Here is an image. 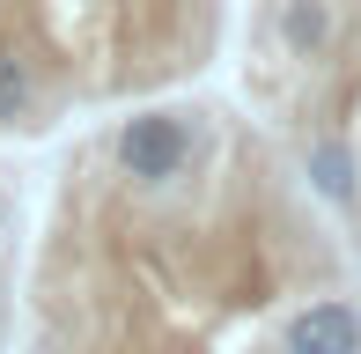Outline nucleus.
<instances>
[{
    "label": "nucleus",
    "instance_id": "f257e3e1",
    "mask_svg": "<svg viewBox=\"0 0 361 354\" xmlns=\"http://www.w3.org/2000/svg\"><path fill=\"white\" fill-rule=\"evenodd\" d=\"M23 354H361L354 259L281 148L200 104L155 177L104 140L59 170Z\"/></svg>",
    "mask_w": 361,
    "mask_h": 354
},
{
    "label": "nucleus",
    "instance_id": "f03ea898",
    "mask_svg": "<svg viewBox=\"0 0 361 354\" xmlns=\"http://www.w3.org/2000/svg\"><path fill=\"white\" fill-rule=\"evenodd\" d=\"M228 0H0V133L177 89L214 59Z\"/></svg>",
    "mask_w": 361,
    "mask_h": 354
},
{
    "label": "nucleus",
    "instance_id": "7ed1b4c3",
    "mask_svg": "<svg viewBox=\"0 0 361 354\" xmlns=\"http://www.w3.org/2000/svg\"><path fill=\"white\" fill-rule=\"evenodd\" d=\"M243 104L361 273V0H251Z\"/></svg>",
    "mask_w": 361,
    "mask_h": 354
}]
</instances>
